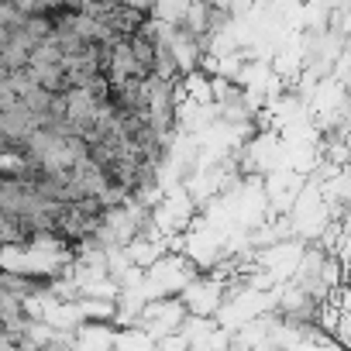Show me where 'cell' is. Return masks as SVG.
Here are the masks:
<instances>
[{"instance_id":"obj_1","label":"cell","mask_w":351,"mask_h":351,"mask_svg":"<svg viewBox=\"0 0 351 351\" xmlns=\"http://www.w3.org/2000/svg\"><path fill=\"white\" fill-rule=\"evenodd\" d=\"M183 303L190 306V313H193V317H210L214 310L221 313V306H224L221 279H217V276H200V279L183 293Z\"/></svg>"}]
</instances>
